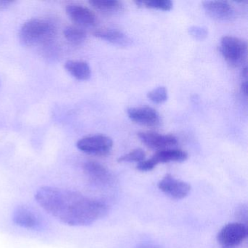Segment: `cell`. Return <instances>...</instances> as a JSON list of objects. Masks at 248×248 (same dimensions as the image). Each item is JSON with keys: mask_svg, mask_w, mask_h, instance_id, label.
Instances as JSON below:
<instances>
[{"mask_svg": "<svg viewBox=\"0 0 248 248\" xmlns=\"http://www.w3.org/2000/svg\"><path fill=\"white\" fill-rule=\"evenodd\" d=\"M237 214L239 215V217H240L241 219H244L245 222L247 221V218H248V210H247V207H245V206H242V207L239 208V210H238Z\"/></svg>", "mask_w": 248, "mask_h": 248, "instance_id": "cell-22", "label": "cell"}, {"mask_svg": "<svg viewBox=\"0 0 248 248\" xmlns=\"http://www.w3.org/2000/svg\"><path fill=\"white\" fill-rule=\"evenodd\" d=\"M158 188L164 194L174 200H182L191 191V186L188 183L177 179L170 174L165 175L159 181Z\"/></svg>", "mask_w": 248, "mask_h": 248, "instance_id": "cell-7", "label": "cell"}, {"mask_svg": "<svg viewBox=\"0 0 248 248\" xmlns=\"http://www.w3.org/2000/svg\"><path fill=\"white\" fill-rule=\"evenodd\" d=\"M139 139L146 146L152 149L164 150L171 149L178 143V139L172 135H162L154 132L139 133Z\"/></svg>", "mask_w": 248, "mask_h": 248, "instance_id": "cell-10", "label": "cell"}, {"mask_svg": "<svg viewBox=\"0 0 248 248\" xmlns=\"http://www.w3.org/2000/svg\"><path fill=\"white\" fill-rule=\"evenodd\" d=\"M147 97L150 101L156 104L165 102L168 98V90L165 87L159 86L149 91Z\"/></svg>", "mask_w": 248, "mask_h": 248, "instance_id": "cell-19", "label": "cell"}, {"mask_svg": "<svg viewBox=\"0 0 248 248\" xmlns=\"http://www.w3.org/2000/svg\"><path fill=\"white\" fill-rule=\"evenodd\" d=\"M248 236L245 223L233 222L223 226L217 233V239L223 248H233L240 245Z\"/></svg>", "mask_w": 248, "mask_h": 248, "instance_id": "cell-4", "label": "cell"}, {"mask_svg": "<svg viewBox=\"0 0 248 248\" xmlns=\"http://www.w3.org/2000/svg\"><path fill=\"white\" fill-rule=\"evenodd\" d=\"M54 31L48 21L32 18L24 23L20 30L19 38L26 46H33L48 39Z\"/></svg>", "mask_w": 248, "mask_h": 248, "instance_id": "cell-2", "label": "cell"}, {"mask_svg": "<svg viewBox=\"0 0 248 248\" xmlns=\"http://www.w3.org/2000/svg\"><path fill=\"white\" fill-rule=\"evenodd\" d=\"M127 115L132 121L147 127H156L161 123L160 115L152 107H133L127 109Z\"/></svg>", "mask_w": 248, "mask_h": 248, "instance_id": "cell-8", "label": "cell"}, {"mask_svg": "<svg viewBox=\"0 0 248 248\" xmlns=\"http://www.w3.org/2000/svg\"><path fill=\"white\" fill-rule=\"evenodd\" d=\"M202 7L206 14L216 21H229L234 18V9L226 1H204Z\"/></svg>", "mask_w": 248, "mask_h": 248, "instance_id": "cell-9", "label": "cell"}, {"mask_svg": "<svg viewBox=\"0 0 248 248\" xmlns=\"http://www.w3.org/2000/svg\"><path fill=\"white\" fill-rule=\"evenodd\" d=\"M136 5L142 8H150V9L158 10V11H170L173 7L170 0H149V1H138Z\"/></svg>", "mask_w": 248, "mask_h": 248, "instance_id": "cell-18", "label": "cell"}, {"mask_svg": "<svg viewBox=\"0 0 248 248\" xmlns=\"http://www.w3.org/2000/svg\"><path fill=\"white\" fill-rule=\"evenodd\" d=\"M188 154L181 149H168L158 151L152 158L138 164L137 169L141 172L152 170L156 165L168 162H182L186 160Z\"/></svg>", "mask_w": 248, "mask_h": 248, "instance_id": "cell-5", "label": "cell"}, {"mask_svg": "<svg viewBox=\"0 0 248 248\" xmlns=\"http://www.w3.org/2000/svg\"><path fill=\"white\" fill-rule=\"evenodd\" d=\"M35 199L49 214L69 226H89L108 212L107 204L100 200L56 187H41L36 192Z\"/></svg>", "mask_w": 248, "mask_h": 248, "instance_id": "cell-1", "label": "cell"}, {"mask_svg": "<svg viewBox=\"0 0 248 248\" xmlns=\"http://www.w3.org/2000/svg\"><path fill=\"white\" fill-rule=\"evenodd\" d=\"M83 170L87 176L95 184L104 185L111 181V172L99 162L88 161L84 164Z\"/></svg>", "mask_w": 248, "mask_h": 248, "instance_id": "cell-13", "label": "cell"}, {"mask_svg": "<svg viewBox=\"0 0 248 248\" xmlns=\"http://www.w3.org/2000/svg\"><path fill=\"white\" fill-rule=\"evenodd\" d=\"M14 2L13 1H0V11L9 8Z\"/></svg>", "mask_w": 248, "mask_h": 248, "instance_id": "cell-24", "label": "cell"}, {"mask_svg": "<svg viewBox=\"0 0 248 248\" xmlns=\"http://www.w3.org/2000/svg\"><path fill=\"white\" fill-rule=\"evenodd\" d=\"M241 89H242L244 95H247L248 94V81H242Z\"/></svg>", "mask_w": 248, "mask_h": 248, "instance_id": "cell-25", "label": "cell"}, {"mask_svg": "<svg viewBox=\"0 0 248 248\" xmlns=\"http://www.w3.org/2000/svg\"><path fill=\"white\" fill-rule=\"evenodd\" d=\"M188 33L191 37H194L195 40H205L208 36V31L205 27H199V26H193L188 29Z\"/></svg>", "mask_w": 248, "mask_h": 248, "instance_id": "cell-21", "label": "cell"}, {"mask_svg": "<svg viewBox=\"0 0 248 248\" xmlns=\"http://www.w3.org/2000/svg\"><path fill=\"white\" fill-rule=\"evenodd\" d=\"M220 50L231 66H240L246 60L248 45L246 42L237 37L226 36L220 40Z\"/></svg>", "mask_w": 248, "mask_h": 248, "instance_id": "cell-3", "label": "cell"}, {"mask_svg": "<svg viewBox=\"0 0 248 248\" xmlns=\"http://www.w3.org/2000/svg\"><path fill=\"white\" fill-rule=\"evenodd\" d=\"M93 35L119 47H127L132 44L131 38L127 34L116 29H101L96 30Z\"/></svg>", "mask_w": 248, "mask_h": 248, "instance_id": "cell-14", "label": "cell"}, {"mask_svg": "<svg viewBox=\"0 0 248 248\" xmlns=\"http://www.w3.org/2000/svg\"><path fill=\"white\" fill-rule=\"evenodd\" d=\"M66 14L69 18L79 27H92L96 23L95 14L83 5L71 4L66 8Z\"/></svg>", "mask_w": 248, "mask_h": 248, "instance_id": "cell-11", "label": "cell"}, {"mask_svg": "<svg viewBox=\"0 0 248 248\" xmlns=\"http://www.w3.org/2000/svg\"><path fill=\"white\" fill-rule=\"evenodd\" d=\"M65 69L78 80H88L91 77V69L87 62L82 61H68L65 63Z\"/></svg>", "mask_w": 248, "mask_h": 248, "instance_id": "cell-15", "label": "cell"}, {"mask_svg": "<svg viewBox=\"0 0 248 248\" xmlns=\"http://www.w3.org/2000/svg\"><path fill=\"white\" fill-rule=\"evenodd\" d=\"M89 3L95 9L107 14H115L122 11L123 3L117 0H91Z\"/></svg>", "mask_w": 248, "mask_h": 248, "instance_id": "cell-16", "label": "cell"}, {"mask_svg": "<svg viewBox=\"0 0 248 248\" xmlns=\"http://www.w3.org/2000/svg\"><path fill=\"white\" fill-rule=\"evenodd\" d=\"M77 146L88 155L106 156L112 149L113 140L104 135H95L81 139L77 143Z\"/></svg>", "mask_w": 248, "mask_h": 248, "instance_id": "cell-6", "label": "cell"}, {"mask_svg": "<svg viewBox=\"0 0 248 248\" xmlns=\"http://www.w3.org/2000/svg\"><path fill=\"white\" fill-rule=\"evenodd\" d=\"M14 223L27 229H39L42 226L41 217L31 208L24 206L17 207L13 215Z\"/></svg>", "mask_w": 248, "mask_h": 248, "instance_id": "cell-12", "label": "cell"}, {"mask_svg": "<svg viewBox=\"0 0 248 248\" xmlns=\"http://www.w3.org/2000/svg\"><path fill=\"white\" fill-rule=\"evenodd\" d=\"M136 248H161V247L156 244L152 243V242H146V243L139 245Z\"/></svg>", "mask_w": 248, "mask_h": 248, "instance_id": "cell-23", "label": "cell"}, {"mask_svg": "<svg viewBox=\"0 0 248 248\" xmlns=\"http://www.w3.org/2000/svg\"><path fill=\"white\" fill-rule=\"evenodd\" d=\"M65 38L74 45H80L86 40L87 34L83 29L78 27H68L63 31Z\"/></svg>", "mask_w": 248, "mask_h": 248, "instance_id": "cell-17", "label": "cell"}, {"mask_svg": "<svg viewBox=\"0 0 248 248\" xmlns=\"http://www.w3.org/2000/svg\"><path fill=\"white\" fill-rule=\"evenodd\" d=\"M146 157L144 151L141 149H136L129 153L120 156L117 159L118 162H138L140 163Z\"/></svg>", "mask_w": 248, "mask_h": 248, "instance_id": "cell-20", "label": "cell"}]
</instances>
